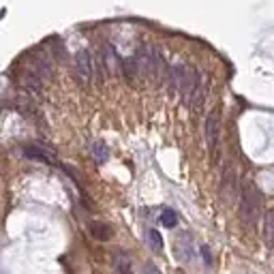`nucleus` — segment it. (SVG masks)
<instances>
[{
    "mask_svg": "<svg viewBox=\"0 0 274 274\" xmlns=\"http://www.w3.org/2000/svg\"><path fill=\"white\" fill-rule=\"evenodd\" d=\"M240 221L246 227H253L259 218L261 212V193L257 191L255 184L246 182L242 187V195H240Z\"/></svg>",
    "mask_w": 274,
    "mask_h": 274,
    "instance_id": "nucleus-1",
    "label": "nucleus"
},
{
    "mask_svg": "<svg viewBox=\"0 0 274 274\" xmlns=\"http://www.w3.org/2000/svg\"><path fill=\"white\" fill-rule=\"evenodd\" d=\"M92 157H94V161L97 163H103V161H107V157H109V150H107V146L105 144H94L92 146Z\"/></svg>",
    "mask_w": 274,
    "mask_h": 274,
    "instance_id": "nucleus-11",
    "label": "nucleus"
},
{
    "mask_svg": "<svg viewBox=\"0 0 274 274\" xmlns=\"http://www.w3.org/2000/svg\"><path fill=\"white\" fill-rule=\"evenodd\" d=\"M236 193H238L236 172H233V167H225L223 178H221V197H223V202H225V203H233Z\"/></svg>",
    "mask_w": 274,
    "mask_h": 274,
    "instance_id": "nucleus-4",
    "label": "nucleus"
},
{
    "mask_svg": "<svg viewBox=\"0 0 274 274\" xmlns=\"http://www.w3.org/2000/svg\"><path fill=\"white\" fill-rule=\"evenodd\" d=\"M202 255H203V261H206L208 266H210V263H212V257H210V248H208V246H203V248H202Z\"/></svg>",
    "mask_w": 274,
    "mask_h": 274,
    "instance_id": "nucleus-15",
    "label": "nucleus"
},
{
    "mask_svg": "<svg viewBox=\"0 0 274 274\" xmlns=\"http://www.w3.org/2000/svg\"><path fill=\"white\" fill-rule=\"evenodd\" d=\"M203 101H206V79L202 77V73H197L195 77V86H193L191 94H188L187 99V105H191L195 112L203 107Z\"/></svg>",
    "mask_w": 274,
    "mask_h": 274,
    "instance_id": "nucleus-5",
    "label": "nucleus"
},
{
    "mask_svg": "<svg viewBox=\"0 0 274 274\" xmlns=\"http://www.w3.org/2000/svg\"><path fill=\"white\" fill-rule=\"evenodd\" d=\"M75 75L79 79V84L88 86L94 77V62H92V54L88 49H79L75 54Z\"/></svg>",
    "mask_w": 274,
    "mask_h": 274,
    "instance_id": "nucleus-2",
    "label": "nucleus"
},
{
    "mask_svg": "<svg viewBox=\"0 0 274 274\" xmlns=\"http://www.w3.org/2000/svg\"><path fill=\"white\" fill-rule=\"evenodd\" d=\"M266 240L270 246H274V210H270L266 216Z\"/></svg>",
    "mask_w": 274,
    "mask_h": 274,
    "instance_id": "nucleus-13",
    "label": "nucleus"
},
{
    "mask_svg": "<svg viewBox=\"0 0 274 274\" xmlns=\"http://www.w3.org/2000/svg\"><path fill=\"white\" fill-rule=\"evenodd\" d=\"M148 242H150V246L157 253L163 251V238H161V233H159L157 229H150V231H148Z\"/></svg>",
    "mask_w": 274,
    "mask_h": 274,
    "instance_id": "nucleus-14",
    "label": "nucleus"
},
{
    "mask_svg": "<svg viewBox=\"0 0 274 274\" xmlns=\"http://www.w3.org/2000/svg\"><path fill=\"white\" fill-rule=\"evenodd\" d=\"M114 268H116L118 274H131V268H133L131 257L127 253H116L114 255Z\"/></svg>",
    "mask_w": 274,
    "mask_h": 274,
    "instance_id": "nucleus-9",
    "label": "nucleus"
},
{
    "mask_svg": "<svg viewBox=\"0 0 274 274\" xmlns=\"http://www.w3.org/2000/svg\"><path fill=\"white\" fill-rule=\"evenodd\" d=\"M26 157H30V159H34V161H41V163H52V157L43 150V148H37V146H28L26 150Z\"/></svg>",
    "mask_w": 274,
    "mask_h": 274,
    "instance_id": "nucleus-10",
    "label": "nucleus"
},
{
    "mask_svg": "<svg viewBox=\"0 0 274 274\" xmlns=\"http://www.w3.org/2000/svg\"><path fill=\"white\" fill-rule=\"evenodd\" d=\"M28 69H30V71L39 79H41V82H45V79L52 77V62H49L47 58L43 56V54H37V56H34V60H32V64Z\"/></svg>",
    "mask_w": 274,
    "mask_h": 274,
    "instance_id": "nucleus-7",
    "label": "nucleus"
},
{
    "mask_svg": "<svg viewBox=\"0 0 274 274\" xmlns=\"http://www.w3.org/2000/svg\"><path fill=\"white\" fill-rule=\"evenodd\" d=\"M88 229H90V236L97 238V240L105 242L112 238V227L107 225V223H101V221H92L90 225H88Z\"/></svg>",
    "mask_w": 274,
    "mask_h": 274,
    "instance_id": "nucleus-8",
    "label": "nucleus"
},
{
    "mask_svg": "<svg viewBox=\"0 0 274 274\" xmlns=\"http://www.w3.org/2000/svg\"><path fill=\"white\" fill-rule=\"evenodd\" d=\"M161 223H163L165 227H169V229L176 227V225H178V214L173 212V210H169V208H165V210L161 212Z\"/></svg>",
    "mask_w": 274,
    "mask_h": 274,
    "instance_id": "nucleus-12",
    "label": "nucleus"
},
{
    "mask_svg": "<svg viewBox=\"0 0 274 274\" xmlns=\"http://www.w3.org/2000/svg\"><path fill=\"white\" fill-rule=\"evenodd\" d=\"M203 135H206V144H208V148H210V152L216 154L218 139H221V120H218L216 112H212L210 116L206 118V124H203Z\"/></svg>",
    "mask_w": 274,
    "mask_h": 274,
    "instance_id": "nucleus-3",
    "label": "nucleus"
},
{
    "mask_svg": "<svg viewBox=\"0 0 274 274\" xmlns=\"http://www.w3.org/2000/svg\"><path fill=\"white\" fill-rule=\"evenodd\" d=\"M101 60H103V67H105V71L109 73V75H114V73L120 71V58H118L116 49H114L109 43H105V45L101 47Z\"/></svg>",
    "mask_w": 274,
    "mask_h": 274,
    "instance_id": "nucleus-6",
    "label": "nucleus"
}]
</instances>
